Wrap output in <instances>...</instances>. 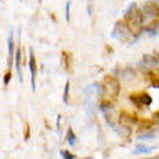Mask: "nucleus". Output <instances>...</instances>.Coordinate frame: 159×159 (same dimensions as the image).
Masks as SVG:
<instances>
[{
    "label": "nucleus",
    "mask_w": 159,
    "mask_h": 159,
    "mask_svg": "<svg viewBox=\"0 0 159 159\" xmlns=\"http://www.w3.org/2000/svg\"><path fill=\"white\" fill-rule=\"evenodd\" d=\"M98 110L101 111L103 117L106 119L107 125L110 127H116L114 125V120H116V114H117V110H116V106L111 103V101H101L100 106H98Z\"/></svg>",
    "instance_id": "nucleus-1"
},
{
    "label": "nucleus",
    "mask_w": 159,
    "mask_h": 159,
    "mask_svg": "<svg viewBox=\"0 0 159 159\" xmlns=\"http://www.w3.org/2000/svg\"><path fill=\"white\" fill-rule=\"evenodd\" d=\"M140 10H142V25L148 23V20H155L159 17V6L152 2H146Z\"/></svg>",
    "instance_id": "nucleus-2"
},
{
    "label": "nucleus",
    "mask_w": 159,
    "mask_h": 159,
    "mask_svg": "<svg viewBox=\"0 0 159 159\" xmlns=\"http://www.w3.org/2000/svg\"><path fill=\"white\" fill-rule=\"evenodd\" d=\"M130 35H132V30H130L129 25L123 20H119L116 25H114V29H113V38L119 39V41H126V39L129 38Z\"/></svg>",
    "instance_id": "nucleus-3"
},
{
    "label": "nucleus",
    "mask_w": 159,
    "mask_h": 159,
    "mask_svg": "<svg viewBox=\"0 0 159 159\" xmlns=\"http://www.w3.org/2000/svg\"><path fill=\"white\" fill-rule=\"evenodd\" d=\"M129 98L134 106H139V107H143V106L148 107V106H151V103H152V97L149 96L148 93H136V94H130Z\"/></svg>",
    "instance_id": "nucleus-4"
},
{
    "label": "nucleus",
    "mask_w": 159,
    "mask_h": 159,
    "mask_svg": "<svg viewBox=\"0 0 159 159\" xmlns=\"http://www.w3.org/2000/svg\"><path fill=\"white\" fill-rule=\"evenodd\" d=\"M159 65V58L158 57H155V55H143L142 61L138 64V67L140 68V70H149V68H155Z\"/></svg>",
    "instance_id": "nucleus-5"
},
{
    "label": "nucleus",
    "mask_w": 159,
    "mask_h": 159,
    "mask_svg": "<svg viewBox=\"0 0 159 159\" xmlns=\"http://www.w3.org/2000/svg\"><path fill=\"white\" fill-rule=\"evenodd\" d=\"M106 90L111 97H117L119 91H120V83L117 78L113 77H107L106 78Z\"/></svg>",
    "instance_id": "nucleus-6"
},
{
    "label": "nucleus",
    "mask_w": 159,
    "mask_h": 159,
    "mask_svg": "<svg viewBox=\"0 0 159 159\" xmlns=\"http://www.w3.org/2000/svg\"><path fill=\"white\" fill-rule=\"evenodd\" d=\"M29 71H30V83L32 90H36V59L34 57V51L29 49Z\"/></svg>",
    "instance_id": "nucleus-7"
},
{
    "label": "nucleus",
    "mask_w": 159,
    "mask_h": 159,
    "mask_svg": "<svg viewBox=\"0 0 159 159\" xmlns=\"http://www.w3.org/2000/svg\"><path fill=\"white\" fill-rule=\"evenodd\" d=\"M119 125H125V126H129V127H132V126H134L136 123H138V117H136V114L133 113H120V116H119Z\"/></svg>",
    "instance_id": "nucleus-8"
},
{
    "label": "nucleus",
    "mask_w": 159,
    "mask_h": 159,
    "mask_svg": "<svg viewBox=\"0 0 159 159\" xmlns=\"http://www.w3.org/2000/svg\"><path fill=\"white\" fill-rule=\"evenodd\" d=\"M7 45H9V59H7V67L9 70L12 68V64H13V51H15V42H13V32L9 34V38H7Z\"/></svg>",
    "instance_id": "nucleus-9"
},
{
    "label": "nucleus",
    "mask_w": 159,
    "mask_h": 159,
    "mask_svg": "<svg viewBox=\"0 0 159 159\" xmlns=\"http://www.w3.org/2000/svg\"><path fill=\"white\" fill-rule=\"evenodd\" d=\"M134 78H136V74H134L133 68H123L120 71V80H123V81H130Z\"/></svg>",
    "instance_id": "nucleus-10"
},
{
    "label": "nucleus",
    "mask_w": 159,
    "mask_h": 159,
    "mask_svg": "<svg viewBox=\"0 0 159 159\" xmlns=\"http://www.w3.org/2000/svg\"><path fill=\"white\" fill-rule=\"evenodd\" d=\"M61 64H62V68L65 71H70V68H71V55H70V52L64 51L61 54Z\"/></svg>",
    "instance_id": "nucleus-11"
},
{
    "label": "nucleus",
    "mask_w": 159,
    "mask_h": 159,
    "mask_svg": "<svg viewBox=\"0 0 159 159\" xmlns=\"http://www.w3.org/2000/svg\"><path fill=\"white\" fill-rule=\"evenodd\" d=\"M114 130H116L117 134H120L121 138H129L130 133H132V127L125 125H119V127H114Z\"/></svg>",
    "instance_id": "nucleus-12"
},
{
    "label": "nucleus",
    "mask_w": 159,
    "mask_h": 159,
    "mask_svg": "<svg viewBox=\"0 0 159 159\" xmlns=\"http://www.w3.org/2000/svg\"><path fill=\"white\" fill-rule=\"evenodd\" d=\"M22 52H20V48H17L16 51V72H17V77H19V81H22Z\"/></svg>",
    "instance_id": "nucleus-13"
},
{
    "label": "nucleus",
    "mask_w": 159,
    "mask_h": 159,
    "mask_svg": "<svg viewBox=\"0 0 159 159\" xmlns=\"http://www.w3.org/2000/svg\"><path fill=\"white\" fill-rule=\"evenodd\" d=\"M67 140H68V145H70V146H74V145L77 143L75 133L72 132L71 127H68V130H67Z\"/></svg>",
    "instance_id": "nucleus-14"
},
{
    "label": "nucleus",
    "mask_w": 159,
    "mask_h": 159,
    "mask_svg": "<svg viewBox=\"0 0 159 159\" xmlns=\"http://www.w3.org/2000/svg\"><path fill=\"white\" fill-rule=\"evenodd\" d=\"M152 149H156V148H148L146 145H138L134 153L136 155H139V153H149V152H152Z\"/></svg>",
    "instance_id": "nucleus-15"
},
{
    "label": "nucleus",
    "mask_w": 159,
    "mask_h": 159,
    "mask_svg": "<svg viewBox=\"0 0 159 159\" xmlns=\"http://www.w3.org/2000/svg\"><path fill=\"white\" fill-rule=\"evenodd\" d=\"M68 93H70V81L65 83V87H64V94H62V101L65 104H68Z\"/></svg>",
    "instance_id": "nucleus-16"
},
{
    "label": "nucleus",
    "mask_w": 159,
    "mask_h": 159,
    "mask_svg": "<svg viewBox=\"0 0 159 159\" xmlns=\"http://www.w3.org/2000/svg\"><path fill=\"white\" fill-rule=\"evenodd\" d=\"M70 12H71V0H68L67 2V6H65V19H67V22H70Z\"/></svg>",
    "instance_id": "nucleus-17"
},
{
    "label": "nucleus",
    "mask_w": 159,
    "mask_h": 159,
    "mask_svg": "<svg viewBox=\"0 0 159 159\" xmlns=\"http://www.w3.org/2000/svg\"><path fill=\"white\" fill-rule=\"evenodd\" d=\"M152 138H153V132L143 133V134H140V136H139V139H140V140H149V139H152Z\"/></svg>",
    "instance_id": "nucleus-18"
},
{
    "label": "nucleus",
    "mask_w": 159,
    "mask_h": 159,
    "mask_svg": "<svg viewBox=\"0 0 159 159\" xmlns=\"http://www.w3.org/2000/svg\"><path fill=\"white\" fill-rule=\"evenodd\" d=\"M61 156L64 159H74V155H71L68 151H61Z\"/></svg>",
    "instance_id": "nucleus-19"
},
{
    "label": "nucleus",
    "mask_w": 159,
    "mask_h": 159,
    "mask_svg": "<svg viewBox=\"0 0 159 159\" xmlns=\"http://www.w3.org/2000/svg\"><path fill=\"white\" fill-rule=\"evenodd\" d=\"M9 80H10V71H7V72H6V75L3 77V83H4V85H7V84H9Z\"/></svg>",
    "instance_id": "nucleus-20"
},
{
    "label": "nucleus",
    "mask_w": 159,
    "mask_h": 159,
    "mask_svg": "<svg viewBox=\"0 0 159 159\" xmlns=\"http://www.w3.org/2000/svg\"><path fill=\"white\" fill-rule=\"evenodd\" d=\"M29 139V125H26L25 127V140H28Z\"/></svg>",
    "instance_id": "nucleus-21"
},
{
    "label": "nucleus",
    "mask_w": 159,
    "mask_h": 159,
    "mask_svg": "<svg viewBox=\"0 0 159 159\" xmlns=\"http://www.w3.org/2000/svg\"><path fill=\"white\" fill-rule=\"evenodd\" d=\"M153 120H155V121H158V123H159V110H158V111H156V113H155V116H153Z\"/></svg>",
    "instance_id": "nucleus-22"
}]
</instances>
